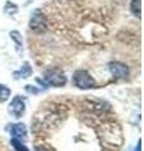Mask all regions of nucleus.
<instances>
[{"label":"nucleus","instance_id":"1","mask_svg":"<svg viewBox=\"0 0 144 151\" xmlns=\"http://www.w3.org/2000/svg\"><path fill=\"white\" fill-rule=\"evenodd\" d=\"M72 81L76 87H79L80 89H90L94 88L96 86L95 79L91 77L90 73L85 69H79L73 73V77H72Z\"/></svg>","mask_w":144,"mask_h":151},{"label":"nucleus","instance_id":"2","mask_svg":"<svg viewBox=\"0 0 144 151\" xmlns=\"http://www.w3.org/2000/svg\"><path fill=\"white\" fill-rule=\"evenodd\" d=\"M44 79L49 86H53V87H63L67 82V78L63 73V70L60 68H51L46 70Z\"/></svg>","mask_w":144,"mask_h":151},{"label":"nucleus","instance_id":"3","mask_svg":"<svg viewBox=\"0 0 144 151\" xmlns=\"http://www.w3.org/2000/svg\"><path fill=\"white\" fill-rule=\"evenodd\" d=\"M29 28L36 33H43L47 29V19L41 10H36L32 14L29 19Z\"/></svg>","mask_w":144,"mask_h":151},{"label":"nucleus","instance_id":"4","mask_svg":"<svg viewBox=\"0 0 144 151\" xmlns=\"http://www.w3.org/2000/svg\"><path fill=\"white\" fill-rule=\"evenodd\" d=\"M8 111L13 117H15V119L22 117L24 111H25V101H24V98L20 96H15L10 101V103H9Z\"/></svg>","mask_w":144,"mask_h":151},{"label":"nucleus","instance_id":"5","mask_svg":"<svg viewBox=\"0 0 144 151\" xmlns=\"http://www.w3.org/2000/svg\"><path fill=\"white\" fill-rule=\"evenodd\" d=\"M109 70L115 78H127L129 76L128 65L121 62H118V60L109 63Z\"/></svg>","mask_w":144,"mask_h":151},{"label":"nucleus","instance_id":"6","mask_svg":"<svg viewBox=\"0 0 144 151\" xmlns=\"http://www.w3.org/2000/svg\"><path fill=\"white\" fill-rule=\"evenodd\" d=\"M10 135H12V139H18L20 140L23 137L27 136V129H25V125L24 124H14L10 125Z\"/></svg>","mask_w":144,"mask_h":151},{"label":"nucleus","instance_id":"7","mask_svg":"<svg viewBox=\"0 0 144 151\" xmlns=\"http://www.w3.org/2000/svg\"><path fill=\"white\" fill-rule=\"evenodd\" d=\"M32 74V67L29 65L28 62H24L23 67L20 69L15 70V72H13V76L15 79H20V78H28L29 76Z\"/></svg>","mask_w":144,"mask_h":151},{"label":"nucleus","instance_id":"8","mask_svg":"<svg viewBox=\"0 0 144 151\" xmlns=\"http://www.w3.org/2000/svg\"><path fill=\"white\" fill-rule=\"evenodd\" d=\"M10 38L13 39V42L15 43V48L17 50L20 52L23 49V38L20 35V33H19L18 30H12L10 32Z\"/></svg>","mask_w":144,"mask_h":151},{"label":"nucleus","instance_id":"9","mask_svg":"<svg viewBox=\"0 0 144 151\" xmlns=\"http://www.w3.org/2000/svg\"><path fill=\"white\" fill-rule=\"evenodd\" d=\"M130 12L137 18H140V15H142V0H132L130 1Z\"/></svg>","mask_w":144,"mask_h":151},{"label":"nucleus","instance_id":"10","mask_svg":"<svg viewBox=\"0 0 144 151\" xmlns=\"http://www.w3.org/2000/svg\"><path fill=\"white\" fill-rule=\"evenodd\" d=\"M10 144L14 149H15V151H28V147L25 145H24L20 140H18V139H12L10 141Z\"/></svg>","mask_w":144,"mask_h":151},{"label":"nucleus","instance_id":"11","mask_svg":"<svg viewBox=\"0 0 144 151\" xmlns=\"http://www.w3.org/2000/svg\"><path fill=\"white\" fill-rule=\"evenodd\" d=\"M9 97H10V89L5 87L4 84H0V101L5 102Z\"/></svg>","mask_w":144,"mask_h":151},{"label":"nucleus","instance_id":"12","mask_svg":"<svg viewBox=\"0 0 144 151\" xmlns=\"http://www.w3.org/2000/svg\"><path fill=\"white\" fill-rule=\"evenodd\" d=\"M18 12V8L15 4H12L10 1H7V5H5V13L9 14V15H13Z\"/></svg>","mask_w":144,"mask_h":151},{"label":"nucleus","instance_id":"13","mask_svg":"<svg viewBox=\"0 0 144 151\" xmlns=\"http://www.w3.org/2000/svg\"><path fill=\"white\" fill-rule=\"evenodd\" d=\"M34 151H47V150L43 147V146H37V147L34 149Z\"/></svg>","mask_w":144,"mask_h":151}]
</instances>
